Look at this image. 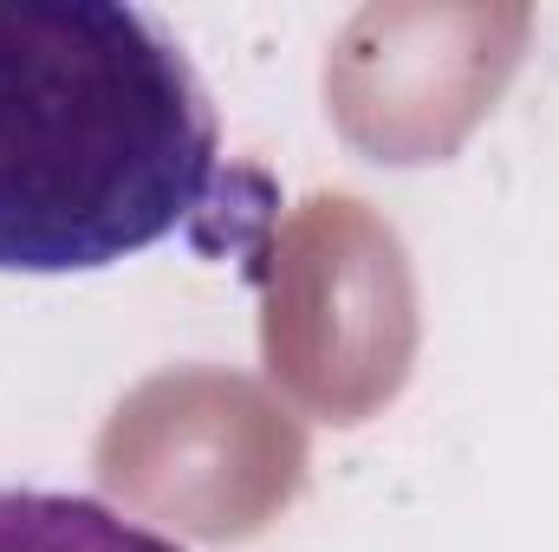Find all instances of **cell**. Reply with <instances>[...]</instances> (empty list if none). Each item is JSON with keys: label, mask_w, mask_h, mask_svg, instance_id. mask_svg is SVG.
<instances>
[{"label": "cell", "mask_w": 559, "mask_h": 552, "mask_svg": "<svg viewBox=\"0 0 559 552\" xmlns=\"http://www.w3.org/2000/svg\"><path fill=\"white\" fill-rule=\"evenodd\" d=\"M228 189L215 105L124 0H0V274H98Z\"/></svg>", "instance_id": "cell-1"}, {"label": "cell", "mask_w": 559, "mask_h": 552, "mask_svg": "<svg viewBox=\"0 0 559 552\" xmlns=\"http://www.w3.org/2000/svg\"><path fill=\"white\" fill-rule=\"evenodd\" d=\"M0 552H182L92 494L0 488Z\"/></svg>", "instance_id": "cell-2"}]
</instances>
